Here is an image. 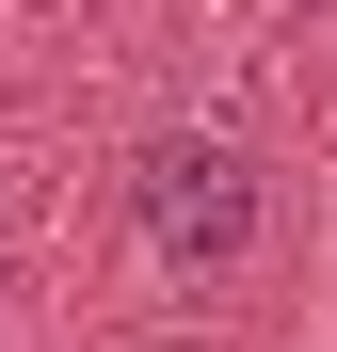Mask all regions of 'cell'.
Wrapping results in <instances>:
<instances>
[{
  "mask_svg": "<svg viewBox=\"0 0 337 352\" xmlns=\"http://www.w3.org/2000/svg\"><path fill=\"white\" fill-rule=\"evenodd\" d=\"M129 208H145V241L177 256V272H225V256L257 241V160L209 144V129H161V144L129 160Z\"/></svg>",
  "mask_w": 337,
  "mask_h": 352,
  "instance_id": "6da1fadb",
  "label": "cell"
}]
</instances>
